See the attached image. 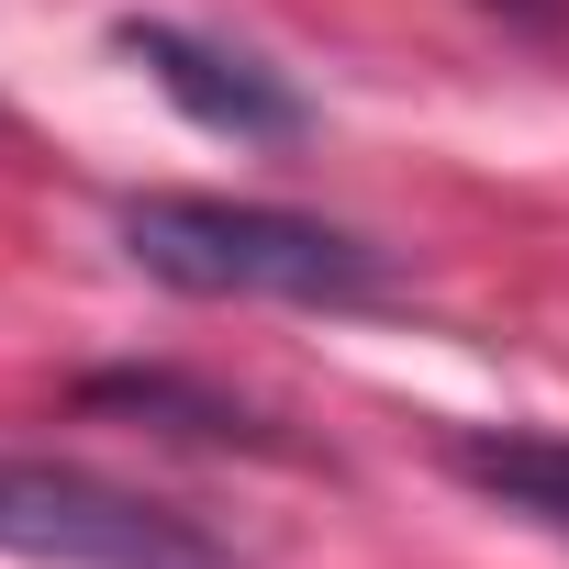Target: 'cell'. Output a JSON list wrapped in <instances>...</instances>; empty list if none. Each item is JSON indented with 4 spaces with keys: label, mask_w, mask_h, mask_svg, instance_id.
Segmentation results:
<instances>
[{
    "label": "cell",
    "mask_w": 569,
    "mask_h": 569,
    "mask_svg": "<svg viewBox=\"0 0 569 569\" xmlns=\"http://www.w3.org/2000/svg\"><path fill=\"white\" fill-rule=\"evenodd\" d=\"M112 234L146 279L190 302H302V313H369L391 302V257L325 212L223 201V190H134L112 201Z\"/></svg>",
    "instance_id": "obj_1"
},
{
    "label": "cell",
    "mask_w": 569,
    "mask_h": 569,
    "mask_svg": "<svg viewBox=\"0 0 569 569\" xmlns=\"http://www.w3.org/2000/svg\"><path fill=\"white\" fill-rule=\"evenodd\" d=\"M0 558L23 569H234V547L112 480V469H79V458H34V447H0Z\"/></svg>",
    "instance_id": "obj_2"
},
{
    "label": "cell",
    "mask_w": 569,
    "mask_h": 569,
    "mask_svg": "<svg viewBox=\"0 0 569 569\" xmlns=\"http://www.w3.org/2000/svg\"><path fill=\"white\" fill-rule=\"evenodd\" d=\"M112 46H123L201 134H234V146H291V134H302V90L279 79V68H257L246 46H212V34H190V23H112Z\"/></svg>",
    "instance_id": "obj_3"
},
{
    "label": "cell",
    "mask_w": 569,
    "mask_h": 569,
    "mask_svg": "<svg viewBox=\"0 0 569 569\" xmlns=\"http://www.w3.org/2000/svg\"><path fill=\"white\" fill-rule=\"evenodd\" d=\"M447 469L491 513H513V525H536V536L569 547V436L558 425H458L447 436Z\"/></svg>",
    "instance_id": "obj_4"
},
{
    "label": "cell",
    "mask_w": 569,
    "mask_h": 569,
    "mask_svg": "<svg viewBox=\"0 0 569 569\" xmlns=\"http://www.w3.org/2000/svg\"><path fill=\"white\" fill-rule=\"evenodd\" d=\"M79 402H101V413H157L168 436H201V447H268V436L246 425V402L190 391V380H168V369H101V380H79Z\"/></svg>",
    "instance_id": "obj_5"
}]
</instances>
